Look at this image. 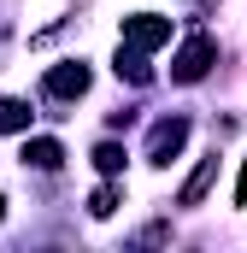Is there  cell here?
Returning <instances> with one entry per match:
<instances>
[{
    "mask_svg": "<svg viewBox=\"0 0 247 253\" xmlns=\"http://www.w3.org/2000/svg\"><path fill=\"white\" fill-rule=\"evenodd\" d=\"M118 77H129L135 88H147V83H153V71H147V53L124 42V47H118Z\"/></svg>",
    "mask_w": 247,
    "mask_h": 253,
    "instance_id": "7",
    "label": "cell"
},
{
    "mask_svg": "<svg viewBox=\"0 0 247 253\" xmlns=\"http://www.w3.org/2000/svg\"><path fill=\"white\" fill-rule=\"evenodd\" d=\"M212 177H218V153H206V159L194 165V177L177 189V206H200V200H206V189H212Z\"/></svg>",
    "mask_w": 247,
    "mask_h": 253,
    "instance_id": "5",
    "label": "cell"
},
{
    "mask_svg": "<svg viewBox=\"0 0 247 253\" xmlns=\"http://www.w3.org/2000/svg\"><path fill=\"white\" fill-rule=\"evenodd\" d=\"M94 165H100L106 177H118V171H124V147H118V141H100V147H94Z\"/></svg>",
    "mask_w": 247,
    "mask_h": 253,
    "instance_id": "9",
    "label": "cell"
},
{
    "mask_svg": "<svg viewBox=\"0 0 247 253\" xmlns=\"http://www.w3.org/2000/svg\"><path fill=\"white\" fill-rule=\"evenodd\" d=\"M0 218H6V200H0Z\"/></svg>",
    "mask_w": 247,
    "mask_h": 253,
    "instance_id": "12",
    "label": "cell"
},
{
    "mask_svg": "<svg viewBox=\"0 0 247 253\" xmlns=\"http://www.w3.org/2000/svg\"><path fill=\"white\" fill-rule=\"evenodd\" d=\"M30 100H0V135H18V129H30Z\"/></svg>",
    "mask_w": 247,
    "mask_h": 253,
    "instance_id": "8",
    "label": "cell"
},
{
    "mask_svg": "<svg viewBox=\"0 0 247 253\" xmlns=\"http://www.w3.org/2000/svg\"><path fill=\"white\" fill-rule=\"evenodd\" d=\"M183 141H188V118H159L153 135H147V159H153V165H171V159L183 153Z\"/></svg>",
    "mask_w": 247,
    "mask_h": 253,
    "instance_id": "2",
    "label": "cell"
},
{
    "mask_svg": "<svg viewBox=\"0 0 247 253\" xmlns=\"http://www.w3.org/2000/svg\"><path fill=\"white\" fill-rule=\"evenodd\" d=\"M88 212H94V218H112V212H118V189H112V183H106V189H94Z\"/></svg>",
    "mask_w": 247,
    "mask_h": 253,
    "instance_id": "10",
    "label": "cell"
},
{
    "mask_svg": "<svg viewBox=\"0 0 247 253\" xmlns=\"http://www.w3.org/2000/svg\"><path fill=\"white\" fill-rule=\"evenodd\" d=\"M236 206H247V159H242V177H236Z\"/></svg>",
    "mask_w": 247,
    "mask_h": 253,
    "instance_id": "11",
    "label": "cell"
},
{
    "mask_svg": "<svg viewBox=\"0 0 247 253\" xmlns=\"http://www.w3.org/2000/svg\"><path fill=\"white\" fill-rule=\"evenodd\" d=\"M47 94H53V100H82V94H88V65L82 59L53 65V71H47Z\"/></svg>",
    "mask_w": 247,
    "mask_h": 253,
    "instance_id": "4",
    "label": "cell"
},
{
    "mask_svg": "<svg viewBox=\"0 0 247 253\" xmlns=\"http://www.w3.org/2000/svg\"><path fill=\"white\" fill-rule=\"evenodd\" d=\"M124 42H129V47H141V53H153V47H165V42H171V18L135 12V18H124Z\"/></svg>",
    "mask_w": 247,
    "mask_h": 253,
    "instance_id": "3",
    "label": "cell"
},
{
    "mask_svg": "<svg viewBox=\"0 0 247 253\" xmlns=\"http://www.w3.org/2000/svg\"><path fill=\"white\" fill-rule=\"evenodd\" d=\"M24 165H36V171H59L65 165V147L53 135H36V141H24Z\"/></svg>",
    "mask_w": 247,
    "mask_h": 253,
    "instance_id": "6",
    "label": "cell"
},
{
    "mask_svg": "<svg viewBox=\"0 0 247 253\" xmlns=\"http://www.w3.org/2000/svg\"><path fill=\"white\" fill-rule=\"evenodd\" d=\"M212 59H218V42L212 36H188L183 47H177V59H171V77L177 83H200L212 71Z\"/></svg>",
    "mask_w": 247,
    "mask_h": 253,
    "instance_id": "1",
    "label": "cell"
}]
</instances>
